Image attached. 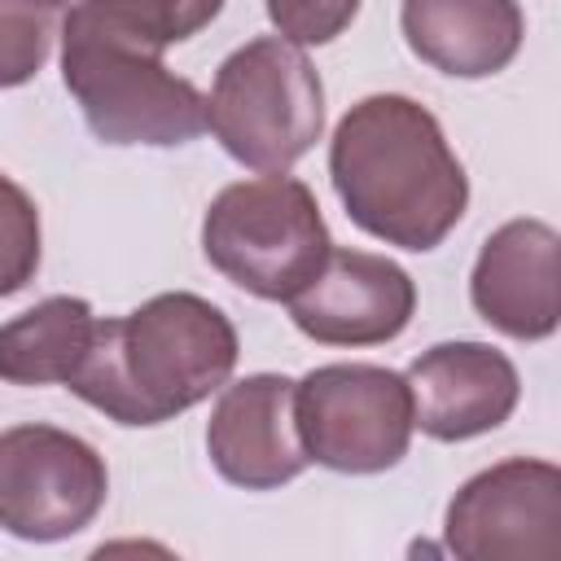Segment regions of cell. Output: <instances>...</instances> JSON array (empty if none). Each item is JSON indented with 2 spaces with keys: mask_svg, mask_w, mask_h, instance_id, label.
<instances>
[{
  "mask_svg": "<svg viewBox=\"0 0 561 561\" xmlns=\"http://www.w3.org/2000/svg\"><path fill=\"white\" fill-rule=\"evenodd\" d=\"M399 26L412 57L451 79L500 75L526 35L517 0H403Z\"/></svg>",
  "mask_w": 561,
  "mask_h": 561,
  "instance_id": "4fadbf2b",
  "label": "cell"
},
{
  "mask_svg": "<svg viewBox=\"0 0 561 561\" xmlns=\"http://www.w3.org/2000/svg\"><path fill=\"white\" fill-rule=\"evenodd\" d=\"M206 127L232 162L280 175L324 131L320 70L285 35H259L219 61L206 96Z\"/></svg>",
  "mask_w": 561,
  "mask_h": 561,
  "instance_id": "3957f363",
  "label": "cell"
},
{
  "mask_svg": "<svg viewBox=\"0 0 561 561\" xmlns=\"http://www.w3.org/2000/svg\"><path fill=\"white\" fill-rule=\"evenodd\" d=\"M298 333L320 346H381L416 311L412 276L368 250H329L316 276L285 302Z\"/></svg>",
  "mask_w": 561,
  "mask_h": 561,
  "instance_id": "9c48e42d",
  "label": "cell"
},
{
  "mask_svg": "<svg viewBox=\"0 0 561 561\" xmlns=\"http://www.w3.org/2000/svg\"><path fill=\"white\" fill-rule=\"evenodd\" d=\"M39 210L31 193L0 171V298L26 289L39 272Z\"/></svg>",
  "mask_w": 561,
  "mask_h": 561,
  "instance_id": "e0dca14e",
  "label": "cell"
},
{
  "mask_svg": "<svg viewBox=\"0 0 561 561\" xmlns=\"http://www.w3.org/2000/svg\"><path fill=\"white\" fill-rule=\"evenodd\" d=\"M110 495L105 456L57 425L0 430V530L26 543H57L96 522Z\"/></svg>",
  "mask_w": 561,
  "mask_h": 561,
  "instance_id": "52a82bcc",
  "label": "cell"
},
{
  "mask_svg": "<svg viewBox=\"0 0 561 561\" xmlns=\"http://www.w3.org/2000/svg\"><path fill=\"white\" fill-rule=\"evenodd\" d=\"M96 333L88 298L53 294L31 311L0 324V381L9 386H66Z\"/></svg>",
  "mask_w": 561,
  "mask_h": 561,
  "instance_id": "5bb4252c",
  "label": "cell"
},
{
  "mask_svg": "<svg viewBox=\"0 0 561 561\" xmlns=\"http://www.w3.org/2000/svg\"><path fill=\"white\" fill-rule=\"evenodd\" d=\"M443 543L460 561H548L561 543V469L513 456L473 473L447 504Z\"/></svg>",
  "mask_w": 561,
  "mask_h": 561,
  "instance_id": "ba28073f",
  "label": "cell"
},
{
  "mask_svg": "<svg viewBox=\"0 0 561 561\" xmlns=\"http://www.w3.org/2000/svg\"><path fill=\"white\" fill-rule=\"evenodd\" d=\"M232 320L202 294H153L127 316L96 320L79 373L66 381L114 425H162L210 399L237 368Z\"/></svg>",
  "mask_w": 561,
  "mask_h": 561,
  "instance_id": "7a4b0ae2",
  "label": "cell"
},
{
  "mask_svg": "<svg viewBox=\"0 0 561 561\" xmlns=\"http://www.w3.org/2000/svg\"><path fill=\"white\" fill-rule=\"evenodd\" d=\"M329 180L355 228L412 254L443 245L469 206V175L438 118L403 92H373L342 114Z\"/></svg>",
  "mask_w": 561,
  "mask_h": 561,
  "instance_id": "6da1fadb",
  "label": "cell"
},
{
  "mask_svg": "<svg viewBox=\"0 0 561 561\" xmlns=\"http://www.w3.org/2000/svg\"><path fill=\"white\" fill-rule=\"evenodd\" d=\"M329 250L320 202L289 171L219 188L202 219L206 263L263 302H289Z\"/></svg>",
  "mask_w": 561,
  "mask_h": 561,
  "instance_id": "277c9868",
  "label": "cell"
},
{
  "mask_svg": "<svg viewBox=\"0 0 561 561\" xmlns=\"http://www.w3.org/2000/svg\"><path fill=\"white\" fill-rule=\"evenodd\" d=\"M473 311L517 342H543L561 324V237L543 219L500 224L469 276Z\"/></svg>",
  "mask_w": 561,
  "mask_h": 561,
  "instance_id": "8fae6325",
  "label": "cell"
},
{
  "mask_svg": "<svg viewBox=\"0 0 561 561\" xmlns=\"http://www.w3.org/2000/svg\"><path fill=\"white\" fill-rule=\"evenodd\" d=\"M66 9V0H0V88H22L44 70Z\"/></svg>",
  "mask_w": 561,
  "mask_h": 561,
  "instance_id": "2e32d148",
  "label": "cell"
},
{
  "mask_svg": "<svg viewBox=\"0 0 561 561\" xmlns=\"http://www.w3.org/2000/svg\"><path fill=\"white\" fill-rule=\"evenodd\" d=\"M219 9L224 0H79L66 9L61 26L162 57L171 44H184L210 26Z\"/></svg>",
  "mask_w": 561,
  "mask_h": 561,
  "instance_id": "9a60e30c",
  "label": "cell"
},
{
  "mask_svg": "<svg viewBox=\"0 0 561 561\" xmlns=\"http://www.w3.org/2000/svg\"><path fill=\"white\" fill-rule=\"evenodd\" d=\"M206 456L215 473L241 491L294 482L311 465L294 421V381L280 373L224 381L206 421Z\"/></svg>",
  "mask_w": 561,
  "mask_h": 561,
  "instance_id": "30bf717a",
  "label": "cell"
},
{
  "mask_svg": "<svg viewBox=\"0 0 561 561\" xmlns=\"http://www.w3.org/2000/svg\"><path fill=\"white\" fill-rule=\"evenodd\" d=\"M359 13V0H267V18L276 35L298 48L333 44Z\"/></svg>",
  "mask_w": 561,
  "mask_h": 561,
  "instance_id": "ac0fdd59",
  "label": "cell"
},
{
  "mask_svg": "<svg viewBox=\"0 0 561 561\" xmlns=\"http://www.w3.org/2000/svg\"><path fill=\"white\" fill-rule=\"evenodd\" d=\"M403 377L412 390V430L438 443L500 430L522 399L513 359L486 342H438L421 351Z\"/></svg>",
  "mask_w": 561,
  "mask_h": 561,
  "instance_id": "7c38bea8",
  "label": "cell"
},
{
  "mask_svg": "<svg viewBox=\"0 0 561 561\" xmlns=\"http://www.w3.org/2000/svg\"><path fill=\"white\" fill-rule=\"evenodd\" d=\"M61 83L105 145L175 149L206 131V96L162 57L61 26Z\"/></svg>",
  "mask_w": 561,
  "mask_h": 561,
  "instance_id": "5b68a950",
  "label": "cell"
},
{
  "mask_svg": "<svg viewBox=\"0 0 561 561\" xmlns=\"http://www.w3.org/2000/svg\"><path fill=\"white\" fill-rule=\"evenodd\" d=\"M294 421L311 465L386 473L412 443V390L381 364H320L294 381Z\"/></svg>",
  "mask_w": 561,
  "mask_h": 561,
  "instance_id": "8992f818",
  "label": "cell"
}]
</instances>
